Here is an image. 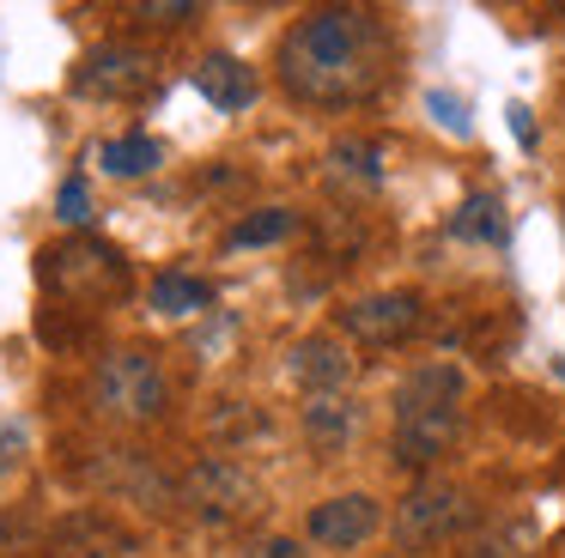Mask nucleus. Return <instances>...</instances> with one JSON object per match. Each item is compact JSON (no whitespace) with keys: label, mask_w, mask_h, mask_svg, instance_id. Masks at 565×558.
<instances>
[{"label":"nucleus","mask_w":565,"mask_h":558,"mask_svg":"<svg viewBox=\"0 0 565 558\" xmlns=\"http://www.w3.org/2000/svg\"><path fill=\"white\" fill-rule=\"evenodd\" d=\"M395 36L371 7H317L280 36L274 73L310 109H353L390 79Z\"/></svg>","instance_id":"nucleus-1"},{"label":"nucleus","mask_w":565,"mask_h":558,"mask_svg":"<svg viewBox=\"0 0 565 558\" xmlns=\"http://www.w3.org/2000/svg\"><path fill=\"white\" fill-rule=\"evenodd\" d=\"M475 522H480V504H475V492H468V485H456V480H419L414 492L395 504L390 534H395V546H402V552H431V546H450L456 534H468Z\"/></svg>","instance_id":"nucleus-2"},{"label":"nucleus","mask_w":565,"mask_h":558,"mask_svg":"<svg viewBox=\"0 0 565 558\" xmlns=\"http://www.w3.org/2000/svg\"><path fill=\"white\" fill-rule=\"evenodd\" d=\"M164 400H171V383L152 352H110L92 376V407L116 425H152Z\"/></svg>","instance_id":"nucleus-3"},{"label":"nucleus","mask_w":565,"mask_h":558,"mask_svg":"<svg viewBox=\"0 0 565 558\" xmlns=\"http://www.w3.org/2000/svg\"><path fill=\"white\" fill-rule=\"evenodd\" d=\"M43 279H50L62 298L98 310V303H116L128 291V261H122V249H110V243H98V237H67L62 249L43 255Z\"/></svg>","instance_id":"nucleus-4"},{"label":"nucleus","mask_w":565,"mask_h":558,"mask_svg":"<svg viewBox=\"0 0 565 558\" xmlns=\"http://www.w3.org/2000/svg\"><path fill=\"white\" fill-rule=\"evenodd\" d=\"M419 322H426L419 291H371V298H353L341 310V334L359 346H402Z\"/></svg>","instance_id":"nucleus-5"},{"label":"nucleus","mask_w":565,"mask_h":558,"mask_svg":"<svg viewBox=\"0 0 565 558\" xmlns=\"http://www.w3.org/2000/svg\"><path fill=\"white\" fill-rule=\"evenodd\" d=\"M152 85V55L135 43H98L86 61L74 67V92L98 97V104H128Z\"/></svg>","instance_id":"nucleus-6"},{"label":"nucleus","mask_w":565,"mask_h":558,"mask_svg":"<svg viewBox=\"0 0 565 558\" xmlns=\"http://www.w3.org/2000/svg\"><path fill=\"white\" fill-rule=\"evenodd\" d=\"M456 431H462V407H395V461L414 473L438 468V455H450Z\"/></svg>","instance_id":"nucleus-7"},{"label":"nucleus","mask_w":565,"mask_h":558,"mask_svg":"<svg viewBox=\"0 0 565 558\" xmlns=\"http://www.w3.org/2000/svg\"><path fill=\"white\" fill-rule=\"evenodd\" d=\"M377 522H383L377 497L341 492V497H322V504L310 509V540L329 546V552H353V546H365L371 534H377Z\"/></svg>","instance_id":"nucleus-8"},{"label":"nucleus","mask_w":565,"mask_h":558,"mask_svg":"<svg viewBox=\"0 0 565 558\" xmlns=\"http://www.w3.org/2000/svg\"><path fill=\"white\" fill-rule=\"evenodd\" d=\"M286 371L310 395H347V383H353V352H347L341 334H305L286 352Z\"/></svg>","instance_id":"nucleus-9"},{"label":"nucleus","mask_w":565,"mask_h":558,"mask_svg":"<svg viewBox=\"0 0 565 558\" xmlns=\"http://www.w3.org/2000/svg\"><path fill=\"white\" fill-rule=\"evenodd\" d=\"M195 92L207 97L220 116H237L244 104H256V73L244 67L237 55H225V49H213V55L195 61Z\"/></svg>","instance_id":"nucleus-10"},{"label":"nucleus","mask_w":565,"mask_h":558,"mask_svg":"<svg viewBox=\"0 0 565 558\" xmlns=\"http://www.w3.org/2000/svg\"><path fill=\"white\" fill-rule=\"evenodd\" d=\"M244 497H249V485H244V473L232 468V461H201L195 473H189V504L201 509L207 522H232L237 509H244Z\"/></svg>","instance_id":"nucleus-11"},{"label":"nucleus","mask_w":565,"mask_h":558,"mask_svg":"<svg viewBox=\"0 0 565 558\" xmlns=\"http://www.w3.org/2000/svg\"><path fill=\"white\" fill-rule=\"evenodd\" d=\"M298 425H305V437L322 455H341L359 431V400L353 395H310L305 412H298Z\"/></svg>","instance_id":"nucleus-12"},{"label":"nucleus","mask_w":565,"mask_h":558,"mask_svg":"<svg viewBox=\"0 0 565 558\" xmlns=\"http://www.w3.org/2000/svg\"><path fill=\"white\" fill-rule=\"evenodd\" d=\"M329 176L341 182V189H359V194L383 189V146L377 140H341V146H329Z\"/></svg>","instance_id":"nucleus-13"},{"label":"nucleus","mask_w":565,"mask_h":558,"mask_svg":"<svg viewBox=\"0 0 565 558\" xmlns=\"http://www.w3.org/2000/svg\"><path fill=\"white\" fill-rule=\"evenodd\" d=\"M450 237L462 243H504V201L499 194H468L450 213Z\"/></svg>","instance_id":"nucleus-14"},{"label":"nucleus","mask_w":565,"mask_h":558,"mask_svg":"<svg viewBox=\"0 0 565 558\" xmlns=\"http://www.w3.org/2000/svg\"><path fill=\"white\" fill-rule=\"evenodd\" d=\"M159 140H147V133H122V140H104L98 146V164L110 170V176H147V170H159Z\"/></svg>","instance_id":"nucleus-15"},{"label":"nucleus","mask_w":565,"mask_h":558,"mask_svg":"<svg viewBox=\"0 0 565 558\" xmlns=\"http://www.w3.org/2000/svg\"><path fill=\"white\" fill-rule=\"evenodd\" d=\"M213 303V286L195 273H159L152 279V310L159 315H195Z\"/></svg>","instance_id":"nucleus-16"},{"label":"nucleus","mask_w":565,"mask_h":558,"mask_svg":"<svg viewBox=\"0 0 565 558\" xmlns=\"http://www.w3.org/2000/svg\"><path fill=\"white\" fill-rule=\"evenodd\" d=\"M292 225H298V218H292V206H262V213L237 218V225H232V237H225V249H262V243H280Z\"/></svg>","instance_id":"nucleus-17"},{"label":"nucleus","mask_w":565,"mask_h":558,"mask_svg":"<svg viewBox=\"0 0 565 558\" xmlns=\"http://www.w3.org/2000/svg\"><path fill=\"white\" fill-rule=\"evenodd\" d=\"M62 558H122V540L110 528H79L74 540L62 546Z\"/></svg>","instance_id":"nucleus-18"},{"label":"nucleus","mask_w":565,"mask_h":558,"mask_svg":"<svg viewBox=\"0 0 565 558\" xmlns=\"http://www.w3.org/2000/svg\"><path fill=\"white\" fill-rule=\"evenodd\" d=\"M140 24H152V31H177V24L195 19V7L189 0H147V7H135Z\"/></svg>","instance_id":"nucleus-19"},{"label":"nucleus","mask_w":565,"mask_h":558,"mask_svg":"<svg viewBox=\"0 0 565 558\" xmlns=\"http://www.w3.org/2000/svg\"><path fill=\"white\" fill-rule=\"evenodd\" d=\"M86 218H92V201H86V182L74 176V182L62 189V225H74V230H79Z\"/></svg>","instance_id":"nucleus-20"},{"label":"nucleus","mask_w":565,"mask_h":558,"mask_svg":"<svg viewBox=\"0 0 565 558\" xmlns=\"http://www.w3.org/2000/svg\"><path fill=\"white\" fill-rule=\"evenodd\" d=\"M19 449H25V425H19V419H0V473L19 461Z\"/></svg>","instance_id":"nucleus-21"},{"label":"nucleus","mask_w":565,"mask_h":558,"mask_svg":"<svg viewBox=\"0 0 565 558\" xmlns=\"http://www.w3.org/2000/svg\"><path fill=\"white\" fill-rule=\"evenodd\" d=\"M431 116H438V121H444V128H450V133H468V116H462V104H456V97L431 92Z\"/></svg>","instance_id":"nucleus-22"},{"label":"nucleus","mask_w":565,"mask_h":558,"mask_svg":"<svg viewBox=\"0 0 565 558\" xmlns=\"http://www.w3.org/2000/svg\"><path fill=\"white\" fill-rule=\"evenodd\" d=\"M504 116H511V133H516V140H523V146H535V121H529V109H523V104H511Z\"/></svg>","instance_id":"nucleus-23"},{"label":"nucleus","mask_w":565,"mask_h":558,"mask_svg":"<svg viewBox=\"0 0 565 558\" xmlns=\"http://www.w3.org/2000/svg\"><path fill=\"white\" fill-rule=\"evenodd\" d=\"M256 558H305V546H298V540H262Z\"/></svg>","instance_id":"nucleus-24"}]
</instances>
